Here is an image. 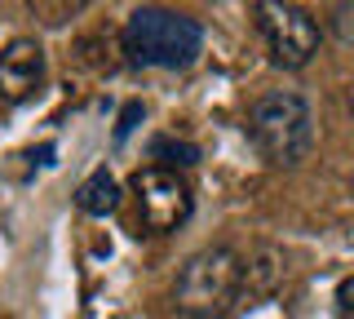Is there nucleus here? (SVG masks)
Returning a JSON list of instances; mask_svg holds the SVG:
<instances>
[{
    "label": "nucleus",
    "mask_w": 354,
    "mask_h": 319,
    "mask_svg": "<svg viewBox=\"0 0 354 319\" xmlns=\"http://www.w3.org/2000/svg\"><path fill=\"white\" fill-rule=\"evenodd\" d=\"M239 297H243V257L226 244L191 253L173 284V306L186 319H221Z\"/></svg>",
    "instance_id": "obj_1"
},
{
    "label": "nucleus",
    "mask_w": 354,
    "mask_h": 319,
    "mask_svg": "<svg viewBox=\"0 0 354 319\" xmlns=\"http://www.w3.org/2000/svg\"><path fill=\"white\" fill-rule=\"evenodd\" d=\"M248 138H252V147L261 151V160L274 164V169L301 164L310 156V147H315V116H310V102L292 89L261 93L248 111Z\"/></svg>",
    "instance_id": "obj_2"
},
{
    "label": "nucleus",
    "mask_w": 354,
    "mask_h": 319,
    "mask_svg": "<svg viewBox=\"0 0 354 319\" xmlns=\"http://www.w3.org/2000/svg\"><path fill=\"white\" fill-rule=\"evenodd\" d=\"M204 49V27L191 14L177 9H160V5H142L129 14L124 23V53L138 67H191Z\"/></svg>",
    "instance_id": "obj_3"
},
{
    "label": "nucleus",
    "mask_w": 354,
    "mask_h": 319,
    "mask_svg": "<svg viewBox=\"0 0 354 319\" xmlns=\"http://www.w3.org/2000/svg\"><path fill=\"white\" fill-rule=\"evenodd\" d=\"M257 31L270 49V62L283 71H301L315 62L319 45H324V27L306 14L301 5H283V0H257Z\"/></svg>",
    "instance_id": "obj_4"
},
{
    "label": "nucleus",
    "mask_w": 354,
    "mask_h": 319,
    "mask_svg": "<svg viewBox=\"0 0 354 319\" xmlns=\"http://www.w3.org/2000/svg\"><path fill=\"white\" fill-rule=\"evenodd\" d=\"M133 195H138V208H142V222L155 235H169L191 217V186L177 178L173 169H160V164H147V169L133 173Z\"/></svg>",
    "instance_id": "obj_5"
},
{
    "label": "nucleus",
    "mask_w": 354,
    "mask_h": 319,
    "mask_svg": "<svg viewBox=\"0 0 354 319\" xmlns=\"http://www.w3.org/2000/svg\"><path fill=\"white\" fill-rule=\"evenodd\" d=\"M44 75H49V62H44L40 40L18 36L0 49V102L18 107L27 98H36L44 89Z\"/></svg>",
    "instance_id": "obj_6"
},
{
    "label": "nucleus",
    "mask_w": 354,
    "mask_h": 319,
    "mask_svg": "<svg viewBox=\"0 0 354 319\" xmlns=\"http://www.w3.org/2000/svg\"><path fill=\"white\" fill-rule=\"evenodd\" d=\"M283 280H288V257L279 248L261 244V248H252V257H243V297L248 302L274 297L283 289Z\"/></svg>",
    "instance_id": "obj_7"
},
{
    "label": "nucleus",
    "mask_w": 354,
    "mask_h": 319,
    "mask_svg": "<svg viewBox=\"0 0 354 319\" xmlns=\"http://www.w3.org/2000/svg\"><path fill=\"white\" fill-rule=\"evenodd\" d=\"M75 208H80L84 217H106L120 208V182L111 178L106 169H93L88 178L75 186Z\"/></svg>",
    "instance_id": "obj_8"
},
{
    "label": "nucleus",
    "mask_w": 354,
    "mask_h": 319,
    "mask_svg": "<svg viewBox=\"0 0 354 319\" xmlns=\"http://www.w3.org/2000/svg\"><path fill=\"white\" fill-rule=\"evenodd\" d=\"M151 156L160 160V169H191V164H199V151L191 147V142H173V138H155L151 142Z\"/></svg>",
    "instance_id": "obj_9"
},
{
    "label": "nucleus",
    "mask_w": 354,
    "mask_h": 319,
    "mask_svg": "<svg viewBox=\"0 0 354 319\" xmlns=\"http://www.w3.org/2000/svg\"><path fill=\"white\" fill-rule=\"evenodd\" d=\"M332 36H337L341 45H354V5L332 9Z\"/></svg>",
    "instance_id": "obj_10"
},
{
    "label": "nucleus",
    "mask_w": 354,
    "mask_h": 319,
    "mask_svg": "<svg viewBox=\"0 0 354 319\" xmlns=\"http://www.w3.org/2000/svg\"><path fill=\"white\" fill-rule=\"evenodd\" d=\"M138 120H142V102H129L124 111H120V125H115V142H124L133 129H138Z\"/></svg>",
    "instance_id": "obj_11"
},
{
    "label": "nucleus",
    "mask_w": 354,
    "mask_h": 319,
    "mask_svg": "<svg viewBox=\"0 0 354 319\" xmlns=\"http://www.w3.org/2000/svg\"><path fill=\"white\" fill-rule=\"evenodd\" d=\"M337 319H354V280L337 289Z\"/></svg>",
    "instance_id": "obj_12"
},
{
    "label": "nucleus",
    "mask_w": 354,
    "mask_h": 319,
    "mask_svg": "<svg viewBox=\"0 0 354 319\" xmlns=\"http://www.w3.org/2000/svg\"><path fill=\"white\" fill-rule=\"evenodd\" d=\"M346 107H350V116H354V80H350V89H346Z\"/></svg>",
    "instance_id": "obj_13"
},
{
    "label": "nucleus",
    "mask_w": 354,
    "mask_h": 319,
    "mask_svg": "<svg viewBox=\"0 0 354 319\" xmlns=\"http://www.w3.org/2000/svg\"><path fill=\"white\" fill-rule=\"evenodd\" d=\"M350 191H354V182H350Z\"/></svg>",
    "instance_id": "obj_14"
}]
</instances>
